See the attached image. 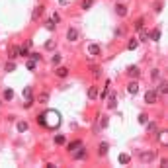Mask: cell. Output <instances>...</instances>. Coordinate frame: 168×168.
<instances>
[{
  "instance_id": "1",
  "label": "cell",
  "mask_w": 168,
  "mask_h": 168,
  "mask_svg": "<svg viewBox=\"0 0 168 168\" xmlns=\"http://www.w3.org/2000/svg\"><path fill=\"white\" fill-rule=\"evenodd\" d=\"M37 123L39 125H45L47 129H57L61 125V113L55 110H47L45 113H41L37 117Z\"/></svg>"
},
{
  "instance_id": "2",
  "label": "cell",
  "mask_w": 168,
  "mask_h": 168,
  "mask_svg": "<svg viewBox=\"0 0 168 168\" xmlns=\"http://www.w3.org/2000/svg\"><path fill=\"white\" fill-rule=\"evenodd\" d=\"M22 96H24V108H32L33 104V92L29 86H26L24 90H22Z\"/></svg>"
},
{
  "instance_id": "3",
  "label": "cell",
  "mask_w": 168,
  "mask_h": 168,
  "mask_svg": "<svg viewBox=\"0 0 168 168\" xmlns=\"http://www.w3.org/2000/svg\"><path fill=\"white\" fill-rule=\"evenodd\" d=\"M86 155H88V150L84 149L82 145H80V147H78V149L74 150V153H72V156H74L76 160H84V158H86Z\"/></svg>"
},
{
  "instance_id": "4",
  "label": "cell",
  "mask_w": 168,
  "mask_h": 168,
  "mask_svg": "<svg viewBox=\"0 0 168 168\" xmlns=\"http://www.w3.org/2000/svg\"><path fill=\"white\" fill-rule=\"evenodd\" d=\"M156 98H158V92H156V90H149L147 94H145V102H147V104H155Z\"/></svg>"
},
{
  "instance_id": "5",
  "label": "cell",
  "mask_w": 168,
  "mask_h": 168,
  "mask_svg": "<svg viewBox=\"0 0 168 168\" xmlns=\"http://www.w3.org/2000/svg\"><path fill=\"white\" fill-rule=\"evenodd\" d=\"M127 74H129L131 78H139V74H141V71H139V66H133V65H131L129 69H127Z\"/></svg>"
},
{
  "instance_id": "6",
  "label": "cell",
  "mask_w": 168,
  "mask_h": 168,
  "mask_svg": "<svg viewBox=\"0 0 168 168\" xmlns=\"http://www.w3.org/2000/svg\"><path fill=\"white\" fill-rule=\"evenodd\" d=\"M66 39H69V41H76L78 39V32L74 29V27H71V29L66 32Z\"/></svg>"
},
{
  "instance_id": "7",
  "label": "cell",
  "mask_w": 168,
  "mask_h": 168,
  "mask_svg": "<svg viewBox=\"0 0 168 168\" xmlns=\"http://www.w3.org/2000/svg\"><path fill=\"white\" fill-rule=\"evenodd\" d=\"M155 153H153V150H150V153H149V150H145V153H141V160H145V162H149V160H153V158H155Z\"/></svg>"
},
{
  "instance_id": "8",
  "label": "cell",
  "mask_w": 168,
  "mask_h": 168,
  "mask_svg": "<svg viewBox=\"0 0 168 168\" xmlns=\"http://www.w3.org/2000/svg\"><path fill=\"white\" fill-rule=\"evenodd\" d=\"M80 145H82L80 141H72V143H69V145H66V150H69V153L72 155V153H74V150H76L78 147H80Z\"/></svg>"
},
{
  "instance_id": "9",
  "label": "cell",
  "mask_w": 168,
  "mask_h": 168,
  "mask_svg": "<svg viewBox=\"0 0 168 168\" xmlns=\"http://www.w3.org/2000/svg\"><path fill=\"white\" fill-rule=\"evenodd\" d=\"M108 149H110V145H108V143H100V147H98V153H100V156L108 155Z\"/></svg>"
},
{
  "instance_id": "10",
  "label": "cell",
  "mask_w": 168,
  "mask_h": 168,
  "mask_svg": "<svg viewBox=\"0 0 168 168\" xmlns=\"http://www.w3.org/2000/svg\"><path fill=\"white\" fill-rule=\"evenodd\" d=\"M116 14L123 18V16H127V8L123 6V4H117V6H116Z\"/></svg>"
},
{
  "instance_id": "11",
  "label": "cell",
  "mask_w": 168,
  "mask_h": 168,
  "mask_svg": "<svg viewBox=\"0 0 168 168\" xmlns=\"http://www.w3.org/2000/svg\"><path fill=\"white\" fill-rule=\"evenodd\" d=\"M88 53L96 57V55H100V47H98L96 43H92V45H88Z\"/></svg>"
},
{
  "instance_id": "12",
  "label": "cell",
  "mask_w": 168,
  "mask_h": 168,
  "mask_svg": "<svg viewBox=\"0 0 168 168\" xmlns=\"http://www.w3.org/2000/svg\"><path fill=\"white\" fill-rule=\"evenodd\" d=\"M127 92H129V94H137V92H139V84H137V82H129Z\"/></svg>"
},
{
  "instance_id": "13",
  "label": "cell",
  "mask_w": 168,
  "mask_h": 168,
  "mask_svg": "<svg viewBox=\"0 0 168 168\" xmlns=\"http://www.w3.org/2000/svg\"><path fill=\"white\" fill-rule=\"evenodd\" d=\"M16 129H18V133H24V131H27V123L26 121H18L16 123Z\"/></svg>"
},
{
  "instance_id": "14",
  "label": "cell",
  "mask_w": 168,
  "mask_h": 168,
  "mask_svg": "<svg viewBox=\"0 0 168 168\" xmlns=\"http://www.w3.org/2000/svg\"><path fill=\"white\" fill-rule=\"evenodd\" d=\"M158 141H160V145H166L168 143V133L166 131H160V133H158Z\"/></svg>"
},
{
  "instance_id": "15",
  "label": "cell",
  "mask_w": 168,
  "mask_h": 168,
  "mask_svg": "<svg viewBox=\"0 0 168 168\" xmlns=\"http://www.w3.org/2000/svg\"><path fill=\"white\" fill-rule=\"evenodd\" d=\"M20 57H29V47L27 45H24V47H20Z\"/></svg>"
},
{
  "instance_id": "16",
  "label": "cell",
  "mask_w": 168,
  "mask_h": 168,
  "mask_svg": "<svg viewBox=\"0 0 168 168\" xmlns=\"http://www.w3.org/2000/svg\"><path fill=\"white\" fill-rule=\"evenodd\" d=\"M26 66L29 69V71H35V66H37V61H33L32 57L27 59V63H26Z\"/></svg>"
},
{
  "instance_id": "17",
  "label": "cell",
  "mask_w": 168,
  "mask_h": 168,
  "mask_svg": "<svg viewBox=\"0 0 168 168\" xmlns=\"http://www.w3.org/2000/svg\"><path fill=\"white\" fill-rule=\"evenodd\" d=\"M66 74H69V71H66L65 66H59V69H57V76L59 78H65Z\"/></svg>"
},
{
  "instance_id": "18",
  "label": "cell",
  "mask_w": 168,
  "mask_h": 168,
  "mask_svg": "<svg viewBox=\"0 0 168 168\" xmlns=\"http://www.w3.org/2000/svg\"><path fill=\"white\" fill-rule=\"evenodd\" d=\"M117 160H119V164H129L131 156H129V155H119V158H117Z\"/></svg>"
},
{
  "instance_id": "19",
  "label": "cell",
  "mask_w": 168,
  "mask_h": 168,
  "mask_svg": "<svg viewBox=\"0 0 168 168\" xmlns=\"http://www.w3.org/2000/svg\"><path fill=\"white\" fill-rule=\"evenodd\" d=\"M96 96H98V88H96V86H92V88H88V98H90V100H94Z\"/></svg>"
},
{
  "instance_id": "20",
  "label": "cell",
  "mask_w": 168,
  "mask_h": 168,
  "mask_svg": "<svg viewBox=\"0 0 168 168\" xmlns=\"http://www.w3.org/2000/svg\"><path fill=\"white\" fill-rule=\"evenodd\" d=\"M150 39H153V41H158V39H160V29H158V27H156V29H153Z\"/></svg>"
},
{
  "instance_id": "21",
  "label": "cell",
  "mask_w": 168,
  "mask_h": 168,
  "mask_svg": "<svg viewBox=\"0 0 168 168\" xmlns=\"http://www.w3.org/2000/svg\"><path fill=\"white\" fill-rule=\"evenodd\" d=\"M137 47H139V41H137V39H131L129 45H127V49H129V51H135Z\"/></svg>"
},
{
  "instance_id": "22",
  "label": "cell",
  "mask_w": 168,
  "mask_h": 168,
  "mask_svg": "<svg viewBox=\"0 0 168 168\" xmlns=\"http://www.w3.org/2000/svg\"><path fill=\"white\" fill-rule=\"evenodd\" d=\"M18 55H20V47H16V45H14L12 49H10V59H16Z\"/></svg>"
},
{
  "instance_id": "23",
  "label": "cell",
  "mask_w": 168,
  "mask_h": 168,
  "mask_svg": "<svg viewBox=\"0 0 168 168\" xmlns=\"http://www.w3.org/2000/svg\"><path fill=\"white\" fill-rule=\"evenodd\" d=\"M158 92H160V94H166V92H168V82H166V80H164V82H160Z\"/></svg>"
},
{
  "instance_id": "24",
  "label": "cell",
  "mask_w": 168,
  "mask_h": 168,
  "mask_svg": "<svg viewBox=\"0 0 168 168\" xmlns=\"http://www.w3.org/2000/svg\"><path fill=\"white\" fill-rule=\"evenodd\" d=\"M4 71H6V72H12V71H16V65H14L12 61H8V63H6V66H4Z\"/></svg>"
},
{
  "instance_id": "25",
  "label": "cell",
  "mask_w": 168,
  "mask_h": 168,
  "mask_svg": "<svg viewBox=\"0 0 168 168\" xmlns=\"http://www.w3.org/2000/svg\"><path fill=\"white\" fill-rule=\"evenodd\" d=\"M41 14H43V6H37V8H35V12H33V20H39Z\"/></svg>"
},
{
  "instance_id": "26",
  "label": "cell",
  "mask_w": 168,
  "mask_h": 168,
  "mask_svg": "<svg viewBox=\"0 0 168 168\" xmlns=\"http://www.w3.org/2000/svg\"><path fill=\"white\" fill-rule=\"evenodd\" d=\"M12 98H14V90H12V88L4 90V100H12Z\"/></svg>"
},
{
  "instance_id": "27",
  "label": "cell",
  "mask_w": 168,
  "mask_h": 168,
  "mask_svg": "<svg viewBox=\"0 0 168 168\" xmlns=\"http://www.w3.org/2000/svg\"><path fill=\"white\" fill-rule=\"evenodd\" d=\"M92 4H94V0H82V4H80V6H82V10H88Z\"/></svg>"
},
{
  "instance_id": "28",
  "label": "cell",
  "mask_w": 168,
  "mask_h": 168,
  "mask_svg": "<svg viewBox=\"0 0 168 168\" xmlns=\"http://www.w3.org/2000/svg\"><path fill=\"white\" fill-rule=\"evenodd\" d=\"M108 106H110V110H116L117 100H116V96H113V94H111V98H110V104H108Z\"/></svg>"
},
{
  "instance_id": "29",
  "label": "cell",
  "mask_w": 168,
  "mask_h": 168,
  "mask_svg": "<svg viewBox=\"0 0 168 168\" xmlns=\"http://www.w3.org/2000/svg\"><path fill=\"white\" fill-rule=\"evenodd\" d=\"M61 59H63V57H61L59 53H55V55H53V59H51V63H53V65H59V63H61Z\"/></svg>"
},
{
  "instance_id": "30",
  "label": "cell",
  "mask_w": 168,
  "mask_h": 168,
  "mask_svg": "<svg viewBox=\"0 0 168 168\" xmlns=\"http://www.w3.org/2000/svg\"><path fill=\"white\" fill-rule=\"evenodd\" d=\"M147 121H149V117H147V113H141V116H139V123H141V125H145Z\"/></svg>"
},
{
  "instance_id": "31",
  "label": "cell",
  "mask_w": 168,
  "mask_h": 168,
  "mask_svg": "<svg viewBox=\"0 0 168 168\" xmlns=\"http://www.w3.org/2000/svg\"><path fill=\"white\" fill-rule=\"evenodd\" d=\"M135 29H137V32H141V29H143V18H139L135 22Z\"/></svg>"
},
{
  "instance_id": "32",
  "label": "cell",
  "mask_w": 168,
  "mask_h": 168,
  "mask_svg": "<svg viewBox=\"0 0 168 168\" xmlns=\"http://www.w3.org/2000/svg\"><path fill=\"white\" fill-rule=\"evenodd\" d=\"M45 27L49 29V32H53V29H55V22H53V20H49V22L45 24Z\"/></svg>"
},
{
  "instance_id": "33",
  "label": "cell",
  "mask_w": 168,
  "mask_h": 168,
  "mask_svg": "<svg viewBox=\"0 0 168 168\" xmlns=\"http://www.w3.org/2000/svg\"><path fill=\"white\" fill-rule=\"evenodd\" d=\"M55 143H57V145H65V137L57 135V137H55Z\"/></svg>"
},
{
  "instance_id": "34",
  "label": "cell",
  "mask_w": 168,
  "mask_h": 168,
  "mask_svg": "<svg viewBox=\"0 0 168 168\" xmlns=\"http://www.w3.org/2000/svg\"><path fill=\"white\" fill-rule=\"evenodd\" d=\"M145 125H147V129H149V133H150V131H156V123H149V121H147Z\"/></svg>"
},
{
  "instance_id": "35",
  "label": "cell",
  "mask_w": 168,
  "mask_h": 168,
  "mask_svg": "<svg viewBox=\"0 0 168 168\" xmlns=\"http://www.w3.org/2000/svg\"><path fill=\"white\" fill-rule=\"evenodd\" d=\"M47 100H49V94H47V92H43V94L39 96V102H47Z\"/></svg>"
},
{
  "instance_id": "36",
  "label": "cell",
  "mask_w": 168,
  "mask_h": 168,
  "mask_svg": "<svg viewBox=\"0 0 168 168\" xmlns=\"http://www.w3.org/2000/svg\"><path fill=\"white\" fill-rule=\"evenodd\" d=\"M45 47H47V49H53V47H55V41H53V39H49V41L45 43Z\"/></svg>"
},
{
  "instance_id": "37",
  "label": "cell",
  "mask_w": 168,
  "mask_h": 168,
  "mask_svg": "<svg viewBox=\"0 0 168 168\" xmlns=\"http://www.w3.org/2000/svg\"><path fill=\"white\" fill-rule=\"evenodd\" d=\"M29 57H32L33 61H41V55H39V53H33V55H29Z\"/></svg>"
},
{
  "instance_id": "38",
  "label": "cell",
  "mask_w": 168,
  "mask_h": 168,
  "mask_svg": "<svg viewBox=\"0 0 168 168\" xmlns=\"http://www.w3.org/2000/svg\"><path fill=\"white\" fill-rule=\"evenodd\" d=\"M51 20H53V22H55V24H59V22H61V18H59V14H57V12L53 14V18H51Z\"/></svg>"
},
{
  "instance_id": "39",
  "label": "cell",
  "mask_w": 168,
  "mask_h": 168,
  "mask_svg": "<svg viewBox=\"0 0 168 168\" xmlns=\"http://www.w3.org/2000/svg\"><path fill=\"white\" fill-rule=\"evenodd\" d=\"M147 37H149V35H147V33H145V32H143V29H141V35H139V39H141V41H145V39H147Z\"/></svg>"
},
{
  "instance_id": "40",
  "label": "cell",
  "mask_w": 168,
  "mask_h": 168,
  "mask_svg": "<svg viewBox=\"0 0 168 168\" xmlns=\"http://www.w3.org/2000/svg\"><path fill=\"white\" fill-rule=\"evenodd\" d=\"M100 125H102V127H108V117H104L102 121H100Z\"/></svg>"
},
{
  "instance_id": "41",
  "label": "cell",
  "mask_w": 168,
  "mask_h": 168,
  "mask_svg": "<svg viewBox=\"0 0 168 168\" xmlns=\"http://www.w3.org/2000/svg\"><path fill=\"white\" fill-rule=\"evenodd\" d=\"M158 74H160V71H158V69H155V71H153V78H158Z\"/></svg>"
},
{
  "instance_id": "42",
  "label": "cell",
  "mask_w": 168,
  "mask_h": 168,
  "mask_svg": "<svg viewBox=\"0 0 168 168\" xmlns=\"http://www.w3.org/2000/svg\"><path fill=\"white\" fill-rule=\"evenodd\" d=\"M160 166H162V168L168 166V160H166V158H162V160H160Z\"/></svg>"
}]
</instances>
